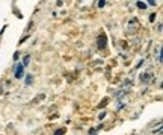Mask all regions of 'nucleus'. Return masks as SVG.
<instances>
[{
    "instance_id": "1",
    "label": "nucleus",
    "mask_w": 163,
    "mask_h": 135,
    "mask_svg": "<svg viewBox=\"0 0 163 135\" xmlns=\"http://www.w3.org/2000/svg\"><path fill=\"white\" fill-rule=\"evenodd\" d=\"M14 71H15V73H14V76H15L17 79H21L23 75H24V67H23V64H21V62L17 64L15 69H14Z\"/></svg>"
},
{
    "instance_id": "2",
    "label": "nucleus",
    "mask_w": 163,
    "mask_h": 135,
    "mask_svg": "<svg viewBox=\"0 0 163 135\" xmlns=\"http://www.w3.org/2000/svg\"><path fill=\"white\" fill-rule=\"evenodd\" d=\"M106 44H107V37L104 35V33H101V35L97 38V46H98V49H106Z\"/></svg>"
},
{
    "instance_id": "3",
    "label": "nucleus",
    "mask_w": 163,
    "mask_h": 135,
    "mask_svg": "<svg viewBox=\"0 0 163 135\" xmlns=\"http://www.w3.org/2000/svg\"><path fill=\"white\" fill-rule=\"evenodd\" d=\"M32 82H33V76H32V75H27V76H26V80H24V84L29 87V85H32Z\"/></svg>"
},
{
    "instance_id": "4",
    "label": "nucleus",
    "mask_w": 163,
    "mask_h": 135,
    "mask_svg": "<svg viewBox=\"0 0 163 135\" xmlns=\"http://www.w3.org/2000/svg\"><path fill=\"white\" fill-rule=\"evenodd\" d=\"M29 62H30V56L29 55H27V56H24V59H23V67H27V65H29Z\"/></svg>"
},
{
    "instance_id": "5",
    "label": "nucleus",
    "mask_w": 163,
    "mask_h": 135,
    "mask_svg": "<svg viewBox=\"0 0 163 135\" xmlns=\"http://www.w3.org/2000/svg\"><path fill=\"white\" fill-rule=\"evenodd\" d=\"M138 8H139V9H147L148 6H147V3H144V2H138Z\"/></svg>"
},
{
    "instance_id": "6",
    "label": "nucleus",
    "mask_w": 163,
    "mask_h": 135,
    "mask_svg": "<svg viewBox=\"0 0 163 135\" xmlns=\"http://www.w3.org/2000/svg\"><path fill=\"white\" fill-rule=\"evenodd\" d=\"M65 132H66V129H65V127H62L60 131H56V132H54V135H64Z\"/></svg>"
},
{
    "instance_id": "7",
    "label": "nucleus",
    "mask_w": 163,
    "mask_h": 135,
    "mask_svg": "<svg viewBox=\"0 0 163 135\" xmlns=\"http://www.w3.org/2000/svg\"><path fill=\"white\" fill-rule=\"evenodd\" d=\"M106 6V0H98V8H104Z\"/></svg>"
},
{
    "instance_id": "8",
    "label": "nucleus",
    "mask_w": 163,
    "mask_h": 135,
    "mask_svg": "<svg viewBox=\"0 0 163 135\" xmlns=\"http://www.w3.org/2000/svg\"><path fill=\"white\" fill-rule=\"evenodd\" d=\"M106 103H107V99H104L103 102H101V103L98 105V108H104V106H106Z\"/></svg>"
},
{
    "instance_id": "9",
    "label": "nucleus",
    "mask_w": 163,
    "mask_h": 135,
    "mask_svg": "<svg viewBox=\"0 0 163 135\" xmlns=\"http://www.w3.org/2000/svg\"><path fill=\"white\" fill-rule=\"evenodd\" d=\"M20 58V52H15V53H14V61H17Z\"/></svg>"
},
{
    "instance_id": "10",
    "label": "nucleus",
    "mask_w": 163,
    "mask_h": 135,
    "mask_svg": "<svg viewBox=\"0 0 163 135\" xmlns=\"http://www.w3.org/2000/svg\"><path fill=\"white\" fill-rule=\"evenodd\" d=\"M149 21H155V14H151V15H149Z\"/></svg>"
},
{
    "instance_id": "11",
    "label": "nucleus",
    "mask_w": 163,
    "mask_h": 135,
    "mask_svg": "<svg viewBox=\"0 0 163 135\" xmlns=\"http://www.w3.org/2000/svg\"><path fill=\"white\" fill-rule=\"evenodd\" d=\"M104 117H106V112H101V114H100V116H98V118H100V120H103Z\"/></svg>"
},
{
    "instance_id": "12",
    "label": "nucleus",
    "mask_w": 163,
    "mask_h": 135,
    "mask_svg": "<svg viewBox=\"0 0 163 135\" xmlns=\"http://www.w3.org/2000/svg\"><path fill=\"white\" fill-rule=\"evenodd\" d=\"M147 2L151 5V6H155V0H147Z\"/></svg>"
},
{
    "instance_id": "13",
    "label": "nucleus",
    "mask_w": 163,
    "mask_h": 135,
    "mask_svg": "<svg viewBox=\"0 0 163 135\" xmlns=\"http://www.w3.org/2000/svg\"><path fill=\"white\" fill-rule=\"evenodd\" d=\"M148 78H149L148 75H140V79H142V80H147Z\"/></svg>"
},
{
    "instance_id": "14",
    "label": "nucleus",
    "mask_w": 163,
    "mask_h": 135,
    "mask_svg": "<svg viewBox=\"0 0 163 135\" xmlns=\"http://www.w3.org/2000/svg\"><path fill=\"white\" fill-rule=\"evenodd\" d=\"M122 108H124V103H119V105H118V108H116V109L119 111V109H122Z\"/></svg>"
}]
</instances>
